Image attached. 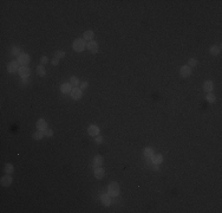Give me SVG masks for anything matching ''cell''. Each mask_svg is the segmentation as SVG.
<instances>
[{
  "label": "cell",
  "instance_id": "11",
  "mask_svg": "<svg viewBox=\"0 0 222 213\" xmlns=\"http://www.w3.org/2000/svg\"><path fill=\"white\" fill-rule=\"evenodd\" d=\"M103 162H104V157H103L102 155H96L93 157V167L94 168H97V167H102V165Z\"/></svg>",
  "mask_w": 222,
  "mask_h": 213
},
{
  "label": "cell",
  "instance_id": "19",
  "mask_svg": "<svg viewBox=\"0 0 222 213\" xmlns=\"http://www.w3.org/2000/svg\"><path fill=\"white\" fill-rule=\"evenodd\" d=\"M220 51H221V49L217 45H213L209 49V52H210V54H213V56H217V54L220 53Z\"/></svg>",
  "mask_w": 222,
  "mask_h": 213
},
{
  "label": "cell",
  "instance_id": "14",
  "mask_svg": "<svg viewBox=\"0 0 222 213\" xmlns=\"http://www.w3.org/2000/svg\"><path fill=\"white\" fill-rule=\"evenodd\" d=\"M100 200H102V204L104 205V206H110L111 205V195L109 193L108 194H102Z\"/></svg>",
  "mask_w": 222,
  "mask_h": 213
},
{
  "label": "cell",
  "instance_id": "9",
  "mask_svg": "<svg viewBox=\"0 0 222 213\" xmlns=\"http://www.w3.org/2000/svg\"><path fill=\"white\" fill-rule=\"evenodd\" d=\"M86 47H88V50L92 53H97L98 52V44L94 42V40H91L86 44Z\"/></svg>",
  "mask_w": 222,
  "mask_h": 213
},
{
  "label": "cell",
  "instance_id": "20",
  "mask_svg": "<svg viewBox=\"0 0 222 213\" xmlns=\"http://www.w3.org/2000/svg\"><path fill=\"white\" fill-rule=\"evenodd\" d=\"M143 154H144L145 157H149V159H151V156L154 155V149L150 148V147H147V148H144Z\"/></svg>",
  "mask_w": 222,
  "mask_h": 213
},
{
  "label": "cell",
  "instance_id": "12",
  "mask_svg": "<svg viewBox=\"0 0 222 213\" xmlns=\"http://www.w3.org/2000/svg\"><path fill=\"white\" fill-rule=\"evenodd\" d=\"M105 175V171L103 167H97L94 168V178L98 179V180H102Z\"/></svg>",
  "mask_w": 222,
  "mask_h": 213
},
{
  "label": "cell",
  "instance_id": "30",
  "mask_svg": "<svg viewBox=\"0 0 222 213\" xmlns=\"http://www.w3.org/2000/svg\"><path fill=\"white\" fill-rule=\"evenodd\" d=\"M79 86H81V89H82V90H84V89H86V88L89 86V82L84 81V82H82L81 84H79Z\"/></svg>",
  "mask_w": 222,
  "mask_h": 213
},
{
  "label": "cell",
  "instance_id": "33",
  "mask_svg": "<svg viewBox=\"0 0 222 213\" xmlns=\"http://www.w3.org/2000/svg\"><path fill=\"white\" fill-rule=\"evenodd\" d=\"M58 64H59V59L53 58V59H52V65H54V66H56V65H58Z\"/></svg>",
  "mask_w": 222,
  "mask_h": 213
},
{
  "label": "cell",
  "instance_id": "34",
  "mask_svg": "<svg viewBox=\"0 0 222 213\" xmlns=\"http://www.w3.org/2000/svg\"><path fill=\"white\" fill-rule=\"evenodd\" d=\"M22 83L24 84H27L28 83V80H27V78H22Z\"/></svg>",
  "mask_w": 222,
  "mask_h": 213
},
{
  "label": "cell",
  "instance_id": "7",
  "mask_svg": "<svg viewBox=\"0 0 222 213\" xmlns=\"http://www.w3.org/2000/svg\"><path fill=\"white\" fill-rule=\"evenodd\" d=\"M180 75L183 78H188L190 75H192V68H189L188 65H183L180 69Z\"/></svg>",
  "mask_w": 222,
  "mask_h": 213
},
{
  "label": "cell",
  "instance_id": "15",
  "mask_svg": "<svg viewBox=\"0 0 222 213\" xmlns=\"http://www.w3.org/2000/svg\"><path fill=\"white\" fill-rule=\"evenodd\" d=\"M60 90L63 94H71V91H72V85L70 83H64L60 85Z\"/></svg>",
  "mask_w": 222,
  "mask_h": 213
},
{
  "label": "cell",
  "instance_id": "22",
  "mask_svg": "<svg viewBox=\"0 0 222 213\" xmlns=\"http://www.w3.org/2000/svg\"><path fill=\"white\" fill-rule=\"evenodd\" d=\"M44 136H45V133H44V131H42V130L36 131V133L33 134V135H32L33 140H42Z\"/></svg>",
  "mask_w": 222,
  "mask_h": 213
},
{
  "label": "cell",
  "instance_id": "17",
  "mask_svg": "<svg viewBox=\"0 0 222 213\" xmlns=\"http://www.w3.org/2000/svg\"><path fill=\"white\" fill-rule=\"evenodd\" d=\"M203 89H204V91H207V92H211L213 89H214V83L211 81H205L203 83Z\"/></svg>",
  "mask_w": 222,
  "mask_h": 213
},
{
  "label": "cell",
  "instance_id": "35",
  "mask_svg": "<svg viewBox=\"0 0 222 213\" xmlns=\"http://www.w3.org/2000/svg\"><path fill=\"white\" fill-rule=\"evenodd\" d=\"M154 169H155V171H158V169H160V167H158V165H155V167H154Z\"/></svg>",
  "mask_w": 222,
  "mask_h": 213
},
{
  "label": "cell",
  "instance_id": "21",
  "mask_svg": "<svg viewBox=\"0 0 222 213\" xmlns=\"http://www.w3.org/2000/svg\"><path fill=\"white\" fill-rule=\"evenodd\" d=\"M37 74H38V76H40V77H44L46 75V70H45L44 65L40 64V65L37 66Z\"/></svg>",
  "mask_w": 222,
  "mask_h": 213
},
{
  "label": "cell",
  "instance_id": "2",
  "mask_svg": "<svg viewBox=\"0 0 222 213\" xmlns=\"http://www.w3.org/2000/svg\"><path fill=\"white\" fill-rule=\"evenodd\" d=\"M72 47H73V50L76 52H82V51H84V49L86 47V44L83 40V38H77L76 40L73 42V44H72Z\"/></svg>",
  "mask_w": 222,
  "mask_h": 213
},
{
  "label": "cell",
  "instance_id": "6",
  "mask_svg": "<svg viewBox=\"0 0 222 213\" xmlns=\"http://www.w3.org/2000/svg\"><path fill=\"white\" fill-rule=\"evenodd\" d=\"M99 128L97 127L96 124H91L90 127L88 128V134L90 136H92V137H96L97 135H99Z\"/></svg>",
  "mask_w": 222,
  "mask_h": 213
},
{
  "label": "cell",
  "instance_id": "13",
  "mask_svg": "<svg viewBox=\"0 0 222 213\" xmlns=\"http://www.w3.org/2000/svg\"><path fill=\"white\" fill-rule=\"evenodd\" d=\"M37 128H38V130L45 131L47 129V122L44 120V118H39V120L37 121Z\"/></svg>",
  "mask_w": 222,
  "mask_h": 213
},
{
  "label": "cell",
  "instance_id": "23",
  "mask_svg": "<svg viewBox=\"0 0 222 213\" xmlns=\"http://www.w3.org/2000/svg\"><path fill=\"white\" fill-rule=\"evenodd\" d=\"M70 84L72 85V88H77V86L81 84V83H79V80H78L76 76H72V77L70 78Z\"/></svg>",
  "mask_w": 222,
  "mask_h": 213
},
{
  "label": "cell",
  "instance_id": "29",
  "mask_svg": "<svg viewBox=\"0 0 222 213\" xmlns=\"http://www.w3.org/2000/svg\"><path fill=\"white\" fill-rule=\"evenodd\" d=\"M94 141H96V143H98V145H99V143H102V142L104 141V139H103V136H102V135H97L96 137H94Z\"/></svg>",
  "mask_w": 222,
  "mask_h": 213
},
{
  "label": "cell",
  "instance_id": "27",
  "mask_svg": "<svg viewBox=\"0 0 222 213\" xmlns=\"http://www.w3.org/2000/svg\"><path fill=\"white\" fill-rule=\"evenodd\" d=\"M197 65V59H195V58H190L189 60H188V66L189 68H194V66H196Z\"/></svg>",
  "mask_w": 222,
  "mask_h": 213
},
{
  "label": "cell",
  "instance_id": "31",
  "mask_svg": "<svg viewBox=\"0 0 222 213\" xmlns=\"http://www.w3.org/2000/svg\"><path fill=\"white\" fill-rule=\"evenodd\" d=\"M44 133H45V136H47V137H51L53 135V130L52 129H46Z\"/></svg>",
  "mask_w": 222,
  "mask_h": 213
},
{
  "label": "cell",
  "instance_id": "10",
  "mask_svg": "<svg viewBox=\"0 0 222 213\" xmlns=\"http://www.w3.org/2000/svg\"><path fill=\"white\" fill-rule=\"evenodd\" d=\"M18 74L21 78H27L30 75H31V70L27 68V66H21L18 71Z\"/></svg>",
  "mask_w": 222,
  "mask_h": 213
},
{
  "label": "cell",
  "instance_id": "18",
  "mask_svg": "<svg viewBox=\"0 0 222 213\" xmlns=\"http://www.w3.org/2000/svg\"><path fill=\"white\" fill-rule=\"evenodd\" d=\"M93 37H94V33H93V31H91V30L85 31L84 35H83V39H84V40H89V42L92 40Z\"/></svg>",
  "mask_w": 222,
  "mask_h": 213
},
{
  "label": "cell",
  "instance_id": "1",
  "mask_svg": "<svg viewBox=\"0 0 222 213\" xmlns=\"http://www.w3.org/2000/svg\"><path fill=\"white\" fill-rule=\"evenodd\" d=\"M120 191H121L120 185H118V182H116V181H112V182L108 186V193L111 196H118L120 195Z\"/></svg>",
  "mask_w": 222,
  "mask_h": 213
},
{
  "label": "cell",
  "instance_id": "3",
  "mask_svg": "<svg viewBox=\"0 0 222 213\" xmlns=\"http://www.w3.org/2000/svg\"><path fill=\"white\" fill-rule=\"evenodd\" d=\"M19 65L20 64L18 63V60H12V62L9 63V65H7V71H9V72H11V74H15L20 69Z\"/></svg>",
  "mask_w": 222,
  "mask_h": 213
},
{
  "label": "cell",
  "instance_id": "5",
  "mask_svg": "<svg viewBox=\"0 0 222 213\" xmlns=\"http://www.w3.org/2000/svg\"><path fill=\"white\" fill-rule=\"evenodd\" d=\"M12 181L13 180H12L11 174H6V175H4L1 179H0V184H1L3 187H9V186H11Z\"/></svg>",
  "mask_w": 222,
  "mask_h": 213
},
{
  "label": "cell",
  "instance_id": "25",
  "mask_svg": "<svg viewBox=\"0 0 222 213\" xmlns=\"http://www.w3.org/2000/svg\"><path fill=\"white\" fill-rule=\"evenodd\" d=\"M205 100H207V102H209V103H214V102L216 101V97H215V95H213L211 92H208V95L205 96Z\"/></svg>",
  "mask_w": 222,
  "mask_h": 213
},
{
  "label": "cell",
  "instance_id": "4",
  "mask_svg": "<svg viewBox=\"0 0 222 213\" xmlns=\"http://www.w3.org/2000/svg\"><path fill=\"white\" fill-rule=\"evenodd\" d=\"M30 62H31V58H30V54H27V53H21L18 57V63L22 66H27Z\"/></svg>",
  "mask_w": 222,
  "mask_h": 213
},
{
  "label": "cell",
  "instance_id": "16",
  "mask_svg": "<svg viewBox=\"0 0 222 213\" xmlns=\"http://www.w3.org/2000/svg\"><path fill=\"white\" fill-rule=\"evenodd\" d=\"M151 160H153L154 165H160L163 161V156H162V154H154L151 156Z\"/></svg>",
  "mask_w": 222,
  "mask_h": 213
},
{
  "label": "cell",
  "instance_id": "26",
  "mask_svg": "<svg viewBox=\"0 0 222 213\" xmlns=\"http://www.w3.org/2000/svg\"><path fill=\"white\" fill-rule=\"evenodd\" d=\"M63 57H65V52L64 51H56L54 52V58H57V59H60Z\"/></svg>",
  "mask_w": 222,
  "mask_h": 213
},
{
  "label": "cell",
  "instance_id": "24",
  "mask_svg": "<svg viewBox=\"0 0 222 213\" xmlns=\"http://www.w3.org/2000/svg\"><path fill=\"white\" fill-rule=\"evenodd\" d=\"M13 171H14V167H13L12 163H7L5 166V173L6 174H11V173H13Z\"/></svg>",
  "mask_w": 222,
  "mask_h": 213
},
{
  "label": "cell",
  "instance_id": "28",
  "mask_svg": "<svg viewBox=\"0 0 222 213\" xmlns=\"http://www.w3.org/2000/svg\"><path fill=\"white\" fill-rule=\"evenodd\" d=\"M12 54H13V56H18V57H19L20 54H21V53H20V47H15V46H14L13 49H12Z\"/></svg>",
  "mask_w": 222,
  "mask_h": 213
},
{
  "label": "cell",
  "instance_id": "32",
  "mask_svg": "<svg viewBox=\"0 0 222 213\" xmlns=\"http://www.w3.org/2000/svg\"><path fill=\"white\" fill-rule=\"evenodd\" d=\"M47 62H49V58H47L46 56H43V57L40 58V63H42V65H45Z\"/></svg>",
  "mask_w": 222,
  "mask_h": 213
},
{
  "label": "cell",
  "instance_id": "8",
  "mask_svg": "<svg viewBox=\"0 0 222 213\" xmlns=\"http://www.w3.org/2000/svg\"><path fill=\"white\" fill-rule=\"evenodd\" d=\"M82 95H83V92H82L81 88H73L72 91H71V97H72L75 101H78L82 97Z\"/></svg>",
  "mask_w": 222,
  "mask_h": 213
}]
</instances>
